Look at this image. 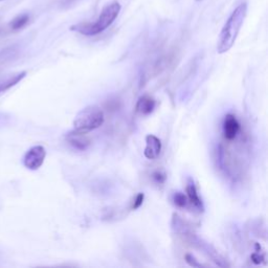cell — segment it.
<instances>
[{
    "mask_svg": "<svg viewBox=\"0 0 268 268\" xmlns=\"http://www.w3.org/2000/svg\"><path fill=\"white\" fill-rule=\"evenodd\" d=\"M144 199H145V195L144 193H138V194L136 195L134 201H133V205H132V210H137L141 208L143 206L144 203Z\"/></svg>",
    "mask_w": 268,
    "mask_h": 268,
    "instance_id": "15",
    "label": "cell"
},
{
    "mask_svg": "<svg viewBox=\"0 0 268 268\" xmlns=\"http://www.w3.org/2000/svg\"><path fill=\"white\" fill-rule=\"evenodd\" d=\"M172 200H173V203L175 205V207H177L179 209H185L189 206V200H188L187 195L181 192L174 193Z\"/></svg>",
    "mask_w": 268,
    "mask_h": 268,
    "instance_id": "13",
    "label": "cell"
},
{
    "mask_svg": "<svg viewBox=\"0 0 268 268\" xmlns=\"http://www.w3.org/2000/svg\"><path fill=\"white\" fill-rule=\"evenodd\" d=\"M46 157V150L43 146L37 145L29 148L23 156V165L26 169L36 171L44 164Z\"/></svg>",
    "mask_w": 268,
    "mask_h": 268,
    "instance_id": "4",
    "label": "cell"
},
{
    "mask_svg": "<svg viewBox=\"0 0 268 268\" xmlns=\"http://www.w3.org/2000/svg\"><path fill=\"white\" fill-rule=\"evenodd\" d=\"M29 22V15L28 14H20L17 17H15L12 21L9 22V28L17 31L22 29L23 27L26 26V24Z\"/></svg>",
    "mask_w": 268,
    "mask_h": 268,
    "instance_id": "12",
    "label": "cell"
},
{
    "mask_svg": "<svg viewBox=\"0 0 268 268\" xmlns=\"http://www.w3.org/2000/svg\"><path fill=\"white\" fill-rule=\"evenodd\" d=\"M66 137H67L68 143L79 150H85L90 144L89 139L86 138V134L78 133L73 130L69 132Z\"/></svg>",
    "mask_w": 268,
    "mask_h": 268,
    "instance_id": "10",
    "label": "cell"
},
{
    "mask_svg": "<svg viewBox=\"0 0 268 268\" xmlns=\"http://www.w3.org/2000/svg\"><path fill=\"white\" fill-rule=\"evenodd\" d=\"M0 1H4V0H0Z\"/></svg>",
    "mask_w": 268,
    "mask_h": 268,
    "instance_id": "18",
    "label": "cell"
},
{
    "mask_svg": "<svg viewBox=\"0 0 268 268\" xmlns=\"http://www.w3.org/2000/svg\"><path fill=\"white\" fill-rule=\"evenodd\" d=\"M246 14H248V4H246V2L240 3L233 10V13L230 15L220 31L217 43V51L219 53L228 52L234 46L243 25Z\"/></svg>",
    "mask_w": 268,
    "mask_h": 268,
    "instance_id": "1",
    "label": "cell"
},
{
    "mask_svg": "<svg viewBox=\"0 0 268 268\" xmlns=\"http://www.w3.org/2000/svg\"><path fill=\"white\" fill-rule=\"evenodd\" d=\"M19 53V49L16 46H8L0 50V70L8 63L14 61Z\"/></svg>",
    "mask_w": 268,
    "mask_h": 268,
    "instance_id": "11",
    "label": "cell"
},
{
    "mask_svg": "<svg viewBox=\"0 0 268 268\" xmlns=\"http://www.w3.org/2000/svg\"><path fill=\"white\" fill-rule=\"evenodd\" d=\"M105 116L103 110L95 105L85 107L76 116L73 121V131L82 134H87L104 124Z\"/></svg>",
    "mask_w": 268,
    "mask_h": 268,
    "instance_id": "3",
    "label": "cell"
},
{
    "mask_svg": "<svg viewBox=\"0 0 268 268\" xmlns=\"http://www.w3.org/2000/svg\"><path fill=\"white\" fill-rule=\"evenodd\" d=\"M121 4L117 1H112L107 4L99 15L98 19L94 22H85L72 25L70 27L71 30L78 31V33L84 36H95L103 33L104 30L108 28L119 16L121 12Z\"/></svg>",
    "mask_w": 268,
    "mask_h": 268,
    "instance_id": "2",
    "label": "cell"
},
{
    "mask_svg": "<svg viewBox=\"0 0 268 268\" xmlns=\"http://www.w3.org/2000/svg\"><path fill=\"white\" fill-rule=\"evenodd\" d=\"M197 1H199V0H197Z\"/></svg>",
    "mask_w": 268,
    "mask_h": 268,
    "instance_id": "19",
    "label": "cell"
},
{
    "mask_svg": "<svg viewBox=\"0 0 268 268\" xmlns=\"http://www.w3.org/2000/svg\"><path fill=\"white\" fill-rule=\"evenodd\" d=\"M162 152V142L154 134H149L146 136V147L144 150V155L149 160L157 159Z\"/></svg>",
    "mask_w": 268,
    "mask_h": 268,
    "instance_id": "7",
    "label": "cell"
},
{
    "mask_svg": "<svg viewBox=\"0 0 268 268\" xmlns=\"http://www.w3.org/2000/svg\"><path fill=\"white\" fill-rule=\"evenodd\" d=\"M0 33H1V28H0Z\"/></svg>",
    "mask_w": 268,
    "mask_h": 268,
    "instance_id": "17",
    "label": "cell"
},
{
    "mask_svg": "<svg viewBox=\"0 0 268 268\" xmlns=\"http://www.w3.org/2000/svg\"><path fill=\"white\" fill-rule=\"evenodd\" d=\"M156 107V101L148 94H145L138 99L136 103V112L141 115H149L151 114Z\"/></svg>",
    "mask_w": 268,
    "mask_h": 268,
    "instance_id": "8",
    "label": "cell"
},
{
    "mask_svg": "<svg viewBox=\"0 0 268 268\" xmlns=\"http://www.w3.org/2000/svg\"><path fill=\"white\" fill-rule=\"evenodd\" d=\"M186 192H187V197L189 200V205H191L193 209L197 211L198 213H202L203 211H205V206H203V202L199 196L197 187L195 185L194 180H193L192 178L188 179Z\"/></svg>",
    "mask_w": 268,
    "mask_h": 268,
    "instance_id": "6",
    "label": "cell"
},
{
    "mask_svg": "<svg viewBox=\"0 0 268 268\" xmlns=\"http://www.w3.org/2000/svg\"><path fill=\"white\" fill-rule=\"evenodd\" d=\"M241 132V124L234 114L229 113L224 116L222 123V134L228 142H233Z\"/></svg>",
    "mask_w": 268,
    "mask_h": 268,
    "instance_id": "5",
    "label": "cell"
},
{
    "mask_svg": "<svg viewBox=\"0 0 268 268\" xmlns=\"http://www.w3.org/2000/svg\"><path fill=\"white\" fill-rule=\"evenodd\" d=\"M152 179L154 180L155 184L157 185H163L165 184V181L167 179L166 174L163 172V171H156L152 174Z\"/></svg>",
    "mask_w": 268,
    "mask_h": 268,
    "instance_id": "14",
    "label": "cell"
},
{
    "mask_svg": "<svg viewBox=\"0 0 268 268\" xmlns=\"http://www.w3.org/2000/svg\"><path fill=\"white\" fill-rule=\"evenodd\" d=\"M185 259H186V262L190 265V266H193V267H201L202 264L199 263L196 259H195V257L191 255V254H187L185 256Z\"/></svg>",
    "mask_w": 268,
    "mask_h": 268,
    "instance_id": "16",
    "label": "cell"
},
{
    "mask_svg": "<svg viewBox=\"0 0 268 268\" xmlns=\"http://www.w3.org/2000/svg\"><path fill=\"white\" fill-rule=\"evenodd\" d=\"M25 77H26V71H20L9 74L6 78L0 79V95L16 86V85L22 81Z\"/></svg>",
    "mask_w": 268,
    "mask_h": 268,
    "instance_id": "9",
    "label": "cell"
}]
</instances>
